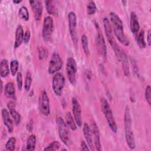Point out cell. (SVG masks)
<instances>
[{"instance_id":"38","label":"cell","mask_w":151,"mask_h":151,"mask_svg":"<svg viewBox=\"0 0 151 151\" xmlns=\"http://www.w3.org/2000/svg\"><path fill=\"white\" fill-rule=\"evenodd\" d=\"M30 38H31V32L29 29H27L25 32L24 33V42L25 44H28V42L30 40Z\"/></svg>"},{"instance_id":"11","label":"cell","mask_w":151,"mask_h":151,"mask_svg":"<svg viewBox=\"0 0 151 151\" xmlns=\"http://www.w3.org/2000/svg\"><path fill=\"white\" fill-rule=\"evenodd\" d=\"M63 61L57 52H54L50 60L48 71L50 74H54L58 73L62 68Z\"/></svg>"},{"instance_id":"28","label":"cell","mask_w":151,"mask_h":151,"mask_svg":"<svg viewBox=\"0 0 151 151\" xmlns=\"http://www.w3.org/2000/svg\"><path fill=\"white\" fill-rule=\"evenodd\" d=\"M18 14L21 19L24 21H28L29 19V12L28 9L26 6H21L18 11Z\"/></svg>"},{"instance_id":"34","label":"cell","mask_w":151,"mask_h":151,"mask_svg":"<svg viewBox=\"0 0 151 151\" xmlns=\"http://www.w3.org/2000/svg\"><path fill=\"white\" fill-rule=\"evenodd\" d=\"M60 147V143L58 141L54 140L50 143L48 146L44 148V150H57Z\"/></svg>"},{"instance_id":"21","label":"cell","mask_w":151,"mask_h":151,"mask_svg":"<svg viewBox=\"0 0 151 151\" xmlns=\"http://www.w3.org/2000/svg\"><path fill=\"white\" fill-rule=\"evenodd\" d=\"M24 29L21 25H18L15 30V38L14 42V48H18L24 41Z\"/></svg>"},{"instance_id":"1","label":"cell","mask_w":151,"mask_h":151,"mask_svg":"<svg viewBox=\"0 0 151 151\" xmlns=\"http://www.w3.org/2000/svg\"><path fill=\"white\" fill-rule=\"evenodd\" d=\"M110 22L112 25L113 32L119 41L125 46H128L130 41L124 34L123 22L120 17L114 12L110 13Z\"/></svg>"},{"instance_id":"17","label":"cell","mask_w":151,"mask_h":151,"mask_svg":"<svg viewBox=\"0 0 151 151\" xmlns=\"http://www.w3.org/2000/svg\"><path fill=\"white\" fill-rule=\"evenodd\" d=\"M1 114L4 125L6 127L8 132L11 133L14 130V124L10 117V113L6 109H2L1 110Z\"/></svg>"},{"instance_id":"13","label":"cell","mask_w":151,"mask_h":151,"mask_svg":"<svg viewBox=\"0 0 151 151\" xmlns=\"http://www.w3.org/2000/svg\"><path fill=\"white\" fill-rule=\"evenodd\" d=\"M72 107H73V114L76 123L78 127H81L83 124L82 120V111L81 106L77 100V99L73 97L72 99Z\"/></svg>"},{"instance_id":"7","label":"cell","mask_w":151,"mask_h":151,"mask_svg":"<svg viewBox=\"0 0 151 151\" xmlns=\"http://www.w3.org/2000/svg\"><path fill=\"white\" fill-rule=\"evenodd\" d=\"M65 79L64 75L61 73H57L52 77V88L54 94L56 96L62 95L63 89L65 86Z\"/></svg>"},{"instance_id":"16","label":"cell","mask_w":151,"mask_h":151,"mask_svg":"<svg viewBox=\"0 0 151 151\" xmlns=\"http://www.w3.org/2000/svg\"><path fill=\"white\" fill-rule=\"evenodd\" d=\"M29 4L34 12V18L36 21H40L42 14V5L40 1H30Z\"/></svg>"},{"instance_id":"18","label":"cell","mask_w":151,"mask_h":151,"mask_svg":"<svg viewBox=\"0 0 151 151\" xmlns=\"http://www.w3.org/2000/svg\"><path fill=\"white\" fill-rule=\"evenodd\" d=\"M83 131V134H84V136L86 140L88 146L90 147V149L91 150H94V142H93V136H92L91 129L87 123H85L84 124Z\"/></svg>"},{"instance_id":"22","label":"cell","mask_w":151,"mask_h":151,"mask_svg":"<svg viewBox=\"0 0 151 151\" xmlns=\"http://www.w3.org/2000/svg\"><path fill=\"white\" fill-rule=\"evenodd\" d=\"M9 74V64L7 60L4 58L1 60L0 63V74L1 77L5 78Z\"/></svg>"},{"instance_id":"25","label":"cell","mask_w":151,"mask_h":151,"mask_svg":"<svg viewBox=\"0 0 151 151\" xmlns=\"http://www.w3.org/2000/svg\"><path fill=\"white\" fill-rule=\"evenodd\" d=\"M36 136L34 134H31L27 139L25 150L33 151L35 149L36 145Z\"/></svg>"},{"instance_id":"6","label":"cell","mask_w":151,"mask_h":151,"mask_svg":"<svg viewBox=\"0 0 151 151\" xmlns=\"http://www.w3.org/2000/svg\"><path fill=\"white\" fill-rule=\"evenodd\" d=\"M57 130L60 140L65 145H68L70 143V131L69 127L66 122L62 117H58L57 120Z\"/></svg>"},{"instance_id":"29","label":"cell","mask_w":151,"mask_h":151,"mask_svg":"<svg viewBox=\"0 0 151 151\" xmlns=\"http://www.w3.org/2000/svg\"><path fill=\"white\" fill-rule=\"evenodd\" d=\"M81 45L83 50L84 53L88 55L89 54V48H88V38L85 34L81 35Z\"/></svg>"},{"instance_id":"26","label":"cell","mask_w":151,"mask_h":151,"mask_svg":"<svg viewBox=\"0 0 151 151\" xmlns=\"http://www.w3.org/2000/svg\"><path fill=\"white\" fill-rule=\"evenodd\" d=\"M120 63L122 64V70L123 71V73L125 76H128L130 74L129 71V63H128V59L126 54H125L122 59L120 60Z\"/></svg>"},{"instance_id":"24","label":"cell","mask_w":151,"mask_h":151,"mask_svg":"<svg viewBox=\"0 0 151 151\" xmlns=\"http://www.w3.org/2000/svg\"><path fill=\"white\" fill-rule=\"evenodd\" d=\"M65 120L67 126L71 130H76L77 129V124L74 121L75 120L70 112L68 111L65 113Z\"/></svg>"},{"instance_id":"15","label":"cell","mask_w":151,"mask_h":151,"mask_svg":"<svg viewBox=\"0 0 151 151\" xmlns=\"http://www.w3.org/2000/svg\"><path fill=\"white\" fill-rule=\"evenodd\" d=\"M7 107L9 110L11 116L14 120L15 124L16 126L19 125L21 122V117L20 114L15 109V103L13 100H10L7 103Z\"/></svg>"},{"instance_id":"27","label":"cell","mask_w":151,"mask_h":151,"mask_svg":"<svg viewBox=\"0 0 151 151\" xmlns=\"http://www.w3.org/2000/svg\"><path fill=\"white\" fill-rule=\"evenodd\" d=\"M136 41L140 48H145L146 47V44L145 41V32L143 29L137 34Z\"/></svg>"},{"instance_id":"32","label":"cell","mask_w":151,"mask_h":151,"mask_svg":"<svg viewBox=\"0 0 151 151\" xmlns=\"http://www.w3.org/2000/svg\"><path fill=\"white\" fill-rule=\"evenodd\" d=\"M97 11V7L96 4L93 1H88L87 5V12L89 15H94Z\"/></svg>"},{"instance_id":"42","label":"cell","mask_w":151,"mask_h":151,"mask_svg":"<svg viewBox=\"0 0 151 151\" xmlns=\"http://www.w3.org/2000/svg\"><path fill=\"white\" fill-rule=\"evenodd\" d=\"M22 2V1H19V0H14L13 1H12V2L13 3H14V4H19V3H21Z\"/></svg>"},{"instance_id":"20","label":"cell","mask_w":151,"mask_h":151,"mask_svg":"<svg viewBox=\"0 0 151 151\" xmlns=\"http://www.w3.org/2000/svg\"><path fill=\"white\" fill-rule=\"evenodd\" d=\"M4 96L7 98L12 100H16L17 97L15 94V89L14 84L12 82L7 83L4 89Z\"/></svg>"},{"instance_id":"35","label":"cell","mask_w":151,"mask_h":151,"mask_svg":"<svg viewBox=\"0 0 151 151\" xmlns=\"http://www.w3.org/2000/svg\"><path fill=\"white\" fill-rule=\"evenodd\" d=\"M17 87L19 91H21L22 88L23 81H22V75L21 72H18L17 74Z\"/></svg>"},{"instance_id":"37","label":"cell","mask_w":151,"mask_h":151,"mask_svg":"<svg viewBox=\"0 0 151 151\" xmlns=\"http://www.w3.org/2000/svg\"><path fill=\"white\" fill-rule=\"evenodd\" d=\"M47 54V50L45 48L41 47V48H39V50H38V57H39L40 60H44L46 57Z\"/></svg>"},{"instance_id":"36","label":"cell","mask_w":151,"mask_h":151,"mask_svg":"<svg viewBox=\"0 0 151 151\" xmlns=\"http://www.w3.org/2000/svg\"><path fill=\"white\" fill-rule=\"evenodd\" d=\"M150 94H151V88L149 86H147L145 89V99L147 102V103L150 105L151 104V97H150Z\"/></svg>"},{"instance_id":"8","label":"cell","mask_w":151,"mask_h":151,"mask_svg":"<svg viewBox=\"0 0 151 151\" xmlns=\"http://www.w3.org/2000/svg\"><path fill=\"white\" fill-rule=\"evenodd\" d=\"M65 70L69 82L72 85H74L76 83V73L77 71V65L74 58L70 57L67 58Z\"/></svg>"},{"instance_id":"9","label":"cell","mask_w":151,"mask_h":151,"mask_svg":"<svg viewBox=\"0 0 151 151\" xmlns=\"http://www.w3.org/2000/svg\"><path fill=\"white\" fill-rule=\"evenodd\" d=\"M68 28L71 40L76 47L78 44V36L77 32V16L76 14L71 11L68 15Z\"/></svg>"},{"instance_id":"2","label":"cell","mask_w":151,"mask_h":151,"mask_svg":"<svg viewBox=\"0 0 151 151\" xmlns=\"http://www.w3.org/2000/svg\"><path fill=\"white\" fill-rule=\"evenodd\" d=\"M132 122L130 109L128 106H126L124 114V126L125 132V139L130 149H134L136 143L134 134L132 130Z\"/></svg>"},{"instance_id":"12","label":"cell","mask_w":151,"mask_h":151,"mask_svg":"<svg viewBox=\"0 0 151 151\" xmlns=\"http://www.w3.org/2000/svg\"><path fill=\"white\" fill-rule=\"evenodd\" d=\"M39 109L41 114L48 116L50 114V100L48 94L45 90L41 93L39 99Z\"/></svg>"},{"instance_id":"4","label":"cell","mask_w":151,"mask_h":151,"mask_svg":"<svg viewBox=\"0 0 151 151\" xmlns=\"http://www.w3.org/2000/svg\"><path fill=\"white\" fill-rule=\"evenodd\" d=\"M100 104L101 111L106 117L110 129L113 133H116L117 132V126L109 102L106 99L102 98L100 100Z\"/></svg>"},{"instance_id":"33","label":"cell","mask_w":151,"mask_h":151,"mask_svg":"<svg viewBox=\"0 0 151 151\" xmlns=\"http://www.w3.org/2000/svg\"><path fill=\"white\" fill-rule=\"evenodd\" d=\"M19 67V63L17 60H13L10 63V71L12 76H15L18 73Z\"/></svg>"},{"instance_id":"40","label":"cell","mask_w":151,"mask_h":151,"mask_svg":"<svg viewBox=\"0 0 151 151\" xmlns=\"http://www.w3.org/2000/svg\"><path fill=\"white\" fill-rule=\"evenodd\" d=\"M27 130L31 132L32 130V129H33V121L32 120H31L29 123L27 124Z\"/></svg>"},{"instance_id":"5","label":"cell","mask_w":151,"mask_h":151,"mask_svg":"<svg viewBox=\"0 0 151 151\" xmlns=\"http://www.w3.org/2000/svg\"><path fill=\"white\" fill-rule=\"evenodd\" d=\"M97 29V35L96 38V44L97 51L101 57L105 61L107 58V47L102 31L97 22L95 23Z\"/></svg>"},{"instance_id":"19","label":"cell","mask_w":151,"mask_h":151,"mask_svg":"<svg viewBox=\"0 0 151 151\" xmlns=\"http://www.w3.org/2000/svg\"><path fill=\"white\" fill-rule=\"evenodd\" d=\"M130 28L131 32L135 34H137L140 29V25L138 20V17L136 14L132 11L130 15Z\"/></svg>"},{"instance_id":"23","label":"cell","mask_w":151,"mask_h":151,"mask_svg":"<svg viewBox=\"0 0 151 151\" xmlns=\"http://www.w3.org/2000/svg\"><path fill=\"white\" fill-rule=\"evenodd\" d=\"M45 3L47 12L50 15H57L58 14V10L54 2L52 1H46Z\"/></svg>"},{"instance_id":"31","label":"cell","mask_w":151,"mask_h":151,"mask_svg":"<svg viewBox=\"0 0 151 151\" xmlns=\"http://www.w3.org/2000/svg\"><path fill=\"white\" fill-rule=\"evenodd\" d=\"M16 142H17V140H16L15 137H11L9 138L5 144L6 149L7 150L13 151L15 148Z\"/></svg>"},{"instance_id":"44","label":"cell","mask_w":151,"mask_h":151,"mask_svg":"<svg viewBox=\"0 0 151 151\" xmlns=\"http://www.w3.org/2000/svg\"><path fill=\"white\" fill-rule=\"evenodd\" d=\"M122 2L123 4H124V5H126V2H127V1H122Z\"/></svg>"},{"instance_id":"14","label":"cell","mask_w":151,"mask_h":151,"mask_svg":"<svg viewBox=\"0 0 151 151\" xmlns=\"http://www.w3.org/2000/svg\"><path fill=\"white\" fill-rule=\"evenodd\" d=\"M91 131L93 136L94 145L97 150H101V145L100 137V131L99 127L94 121H92L91 123Z\"/></svg>"},{"instance_id":"3","label":"cell","mask_w":151,"mask_h":151,"mask_svg":"<svg viewBox=\"0 0 151 151\" xmlns=\"http://www.w3.org/2000/svg\"><path fill=\"white\" fill-rule=\"evenodd\" d=\"M103 25H104V32H105L106 37L107 38V40H108L109 44H110L111 47H112L113 50H114L115 55H116L117 60L119 61H120V60L122 57L123 55L125 52L116 43V41L113 36V29H112L111 25L110 24L109 19L105 17L103 18Z\"/></svg>"},{"instance_id":"41","label":"cell","mask_w":151,"mask_h":151,"mask_svg":"<svg viewBox=\"0 0 151 151\" xmlns=\"http://www.w3.org/2000/svg\"><path fill=\"white\" fill-rule=\"evenodd\" d=\"M151 30L150 29H149L147 31V43H148V45H150L151 44Z\"/></svg>"},{"instance_id":"43","label":"cell","mask_w":151,"mask_h":151,"mask_svg":"<svg viewBox=\"0 0 151 151\" xmlns=\"http://www.w3.org/2000/svg\"><path fill=\"white\" fill-rule=\"evenodd\" d=\"M3 91V83L2 80H1V91L2 92Z\"/></svg>"},{"instance_id":"10","label":"cell","mask_w":151,"mask_h":151,"mask_svg":"<svg viewBox=\"0 0 151 151\" xmlns=\"http://www.w3.org/2000/svg\"><path fill=\"white\" fill-rule=\"evenodd\" d=\"M54 29V21L52 17L48 16L45 17L43 22L42 30V36L44 41H49L51 39V35L52 34Z\"/></svg>"},{"instance_id":"39","label":"cell","mask_w":151,"mask_h":151,"mask_svg":"<svg viewBox=\"0 0 151 151\" xmlns=\"http://www.w3.org/2000/svg\"><path fill=\"white\" fill-rule=\"evenodd\" d=\"M81 147L82 150H90V148L88 147V145L83 140H82L81 142Z\"/></svg>"},{"instance_id":"30","label":"cell","mask_w":151,"mask_h":151,"mask_svg":"<svg viewBox=\"0 0 151 151\" xmlns=\"http://www.w3.org/2000/svg\"><path fill=\"white\" fill-rule=\"evenodd\" d=\"M32 75L29 71H28L26 74L25 82H24V89L25 91H28L31 88V83H32Z\"/></svg>"}]
</instances>
